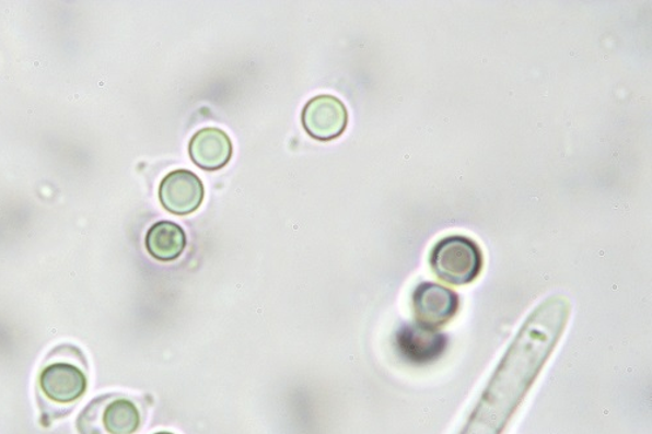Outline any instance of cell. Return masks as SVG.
I'll return each mask as SVG.
<instances>
[{
  "label": "cell",
  "instance_id": "obj_9",
  "mask_svg": "<svg viewBox=\"0 0 652 434\" xmlns=\"http://www.w3.org/2000/svg\"><path fill=\"white\" fill-rule=\"evenodd\" d=\"M141 423L138 407L130 399L118 398L102 411V426L108 434H133Z\"/></svg>",
  "mask_w": 652,
  "mask_h": 434
},
{
  "label": "cell",
  "instance_id": "obj_1",
  "mask_svg": "<svg viewBox=\"0 0 652 434\" xmlns=\"http://www.w3.org/2000/svg\"><path fill=\"white\" fill-rule=\"evenodd\" d=\"M484 253L478 243L465 235H450L434 244L430 266L441 281L464 286L473 283L484 270Z\"/></svg>",
  "mask_w": 652,
  "mask_h": 434
},
{
  "label": "cell",
  "instance_id": "obj_6",
  "mask_svg": "<svg viewBox=\"0 0 652 434\" xmlns=\"http://www.w3.org/2000/svg\"><path fill=\"white\" fill-rule=\"evenodd\" d=\"M39 388L50 401L68 404L85 395L88 379L83 370L71 363H53L39 375Z\"/></svg>",
  "mask_w": 652,
  "mask_h": 434
},
{
  "label": "cell",
  "instance_id": "obj_5",
  "mask_svg": "<svg viewBox=\"0 0 652 434\" xmlns=\"http://www.w3.org/2000/svg\"><path fill=\"white\" fill-rule=\"evenodd\" d=\"M397 349L409 363L431 364L445 354L447 337L439 329L428 328L419 322L406 325L398 331Z\"/></svg>",
  "mask_w": 652,
  "mask_h": 434
},
{
  "label": "cell",
  "instance_id": "obj_2",
  "mask_svg": "<svg viewBox=\"0 0 652 434\" xmlns=\"http://www.w3.org/2000/svg\"><path fill=\"white\" fill-rule=\"evenodd\" d=\"M349 125L344 102L330 94L311 98L302 112V126L310 138L328 142L338 139Z\"/></svg>",
  "mask_w": 652,
  "mask_h": 434
},
{
  "label": "cell",
  "instance_id": "obj_3",
  "mask_svg": "<svg viewBox=\"0 0 652 434\" xmlns=\"http://www.w3.org/2000/svg\"><path fill=\"white\" fill-rule=\"evenodd\" d=\"M162 207L174 215H188L201 207L206 188L195 173L174 169L162 179L159 189Z\"/></svg>",
  "mask_w": 652,
  "mask_h": 434
},
{
  "label": "cell",
  "instance_id": "obj_8",
  "mask_svg": "<svg viewBox=\"0 0 652 434\" xmlns=\"http://www.w3.org/2000/svg\"><path fill=\"white\" fill-rule=\"evenodd\" d=\"M145 247L153 259L162 262L174 261L185 253L187 235L176 223L161 221L148 230Z\"/></svg>",
  "mask_w": 652,
  "mask_h": 434
},
{
  "label": "cell",
  "instance_id": "obj_7",
  "mask_svg": "<svg viewBox=\"0 0 652 434\" xmlns=\"http://www.w3.org/2000/svg\"><path fill=\"white\" fill-rule=\"evenodd\" d=\"M188 153L197 167L217 172L225 167L233 157V142L220 128L207 127L193 136Z\"/></svg>",
  "mask_w": 652,
  "mask_h": 434
},
{
  "label": "cell",
  "instance_id": "obj_10",
  "mask_svg": "<svg viewBox=\"0 0 652 434\" xmlns=\"http://www.w3.org/2000/svg\"><path fill=\"white\" fill-rule=\"evenodd\" d=\"M154 434H174V433H170V432H159V433H154Z\"/></svg>",
  "mask_w": 652,
  "mask_h": 434
},
{
  "label": "cell",
  "instance_id": "obj_4",
  "mask_svg": "<svg viewBox=\"0 0 652 434\" xmlns=\"http://www.w3.org/2000/svg\"><path fill=\"white\" fill-rule=\"evenodd\" d=\"M412 303L418 322L432 329L450 322L459 309L457 293L433 282L420 283L414 291Z\"/></svg>",
  "mask_w": 652,
  "mask_h": 434
}]
</instances>
